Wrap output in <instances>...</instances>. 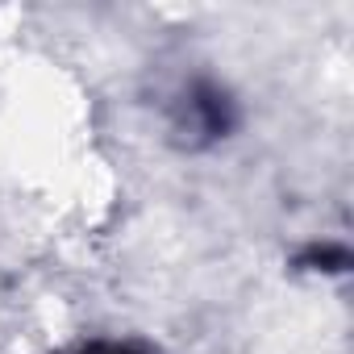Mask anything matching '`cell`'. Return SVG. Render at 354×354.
Here are the masks:
<instances>
[{"mask_svg":"<svg viewBox=\"0 0 354 354\" xmlns=\"http://www.w3.org/2000/svg\"><path fill=\"white\" fill-rule=\"evenodd\" d=\"M84 354H133V350H125V346H92Z\"/></svg>","mask_w":354,"mask_h":354,"instance_id":"obj_1","label":"cell"}]
</instances>
